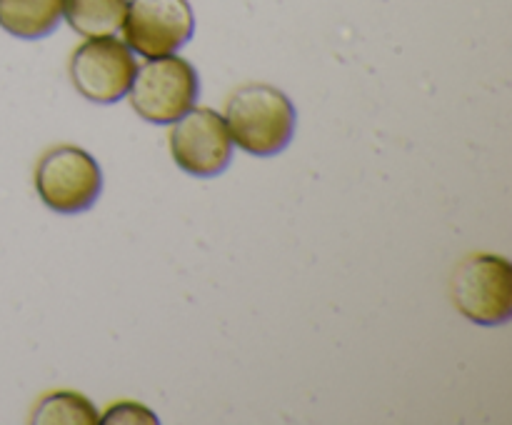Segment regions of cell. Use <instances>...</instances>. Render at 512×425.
Returning <instances> with one entry per match:
<instances>
[{"mask_svg":"<svg viewBox=\"0 0 512 425\" xmlns=\"http://www.w3.org/2000/svg\"><path fill=\"white\" fill-rule=\"evenodd\" d=\"M223 118L233 145L255 158H270L290 145L298 115L293 100L283 90L253 83L230 95Z\"/></svg>","mask_w":512,"mask_h":425,"instance_id":"6da1fadb","label":"cell"},{"mask_svg":"<svg viewBox=\"0 0 512 425\" xmlns=\"http://www.w3.org/2000/svg\"><path fill=\"white\" fill-rule=\"evenodd\" d=\"M198 93V70L190 60L173 53L138 65L128 98L143 120L153 125H170L195 108Z\"/></svg>","mask_w":512,"mask_h":425,"instance_id":"7a4b0ae2","label":"cell"},{"mask_svg":"<svg viewBox=\"0 0 512 425\" xmlns=\"http://www.w3.org/2000/svg\"><path fill=\"white\" fill-rule=\"evenodd\" d=\"M35 190L45 208L75 215L93 208L103 193V173L90 153L78 145H58L43 153L35 168Z\"/></svg>","mask_w":512,"mask_h":425,"instance_id":"3957f363","label":"cell"},{"mask_svg":"<svg viewBox=\"0 0 512 425\" xmlns=\"http://www.w3.org/2000/svg\"><path fill=\"white\" fill-rule=\"evenodd\" d=\"M453 303L478 325H503L512 315V265L495 253H475L455 268Z\"/></svg>","mask_w":512,"mask_h":425,"instance_id":"277c9868","label":"cell"},{"mask_svg":"<svg viewBox=\"0 0 512 425\" xmlns=\"http://www.w3.org/2000/svg\"><path fill=\"white\" fill-rule=\"evenodd\" d=\"M138 63L125 40L115 35L85 38L70 55V80L85 100L98 105L118 103L133 85Z\"/></svg>","mask_w":512,"mask_h":425,"instance_id":"5b68a950","label":"cell"},{"mask_svg":"<svg viewBox=\"0 0 512 425\" xmlns=\"http://www.w3.org/2000/svg\"><path fill=\"white\" fill-rule=\"evenodd\" d=\"M123 38L145 60L173 55L193 38L195 15L188 0H128Z\"/></svg>","mask_w":512,"mask_h":425,"instance_id":"8992f818","label":"cell"},{"mask_svg":"<svg viewBox=\"0 0 512 425\" xmlns=\"http://www.w3.org/2000/svg\"><path fill=\"white\" fill-rule=\"evenodd\" d=\"M168 145L175 165L193 178H215L233 160V138L225 118L210 108H190L175 120Z\"/></svg>","mask_w":512,"mask_h":425,"instance_id":"52a82bcc","label":"cell"},{"mask_svg":"<svg viewBox=\"0 0 512 425\" xmlns=\"http://www.w3.org/2000/svg\"><path fill=\"white\" fill-rule=\"evenodd\" d=\"M63 20V0H0V28L20 40H40Z\"/></svg>","mask_w":512,"mask_h":425,"instance_id":"ba28073f","label":"cell"},{"mask_svg":"<svg viewBox=\"0 0 512 425\" xmlns=\"http://www.w3.org/2000/svg\"><path fill=\"white\" fill-rule=\"evenodd\" d=\"M128 0H63V18L83 38L118 33Z\"/></svg>","mask_w":512,"mask_h":425,"instance_id":"9c48e42d","label":"cell"},{"mask_svg":"<svg viewBox=\"0 0 512 425\" xmlns=\"http://www.w3.org/2000/svg\"><path fill=\"white\" fill-rule=\"evenodd\" d=\"M35 425H93L100 415L93 400L85 398L75 390H58V393L45 395L33 413Z\"/></svg>","mask_w":512,"mask_h":425,"instance_id":"30bf717a","label":"cell"},{"mask_svg":"<svg viewBox=\"0 0 512 425\" xmlns=\"http://www.w3.org/2000/svg\"><path fill=\"white\" fill-rule=\"evenodd\" d=\"M98 423H105V425H113V423H158V415L153 413L150 408H145V405L140 403H115L110 405L108 410H105L103 415H100Z\"/></svg>","mask_w":512,"mask_h":425,"instance_id":"8fae6325","label":"cell"}]
</instances>
